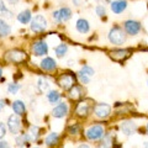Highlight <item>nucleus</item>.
I'll list each match as a JSON object with an SVG mask.
<instances>
[{
    "mask_svg": "<svg viewBox=\"0 0 148 148\" xmlns=\"http://www.w3.org/2000/svg\"><path fill=\"white\" fill-rule=\"evenodd\" d=\"M109 41L112 45H123L126 41V34L120 26H114L109 32Z\"/></svg>",
    "mask_w": 148,
    "mask_h": 148,
    "instance_id": "f257e3e1",
    "label": "nucleus"
},
{
    "mask_svg": "<svg viewBox=\"0 0 148 148\" xmlns=\"http://www.w3.org/2000/svg\"><path fill=\"white\" fill-rule=\"evenodd\" d=\"M85 135H86L88 140L98 141L104 137V128H103V126H100V125H92V126H90L86 130Z\"/></svg>",
    "mask_w": 148,
    "mask_h": 148,
    "instance_id": "f03ea898",
    "label": "nucleus"
},
{
    "mask_svg": "<svg viewBox=\"0 0 148 148\" xmlns=\"http://www.w3.org/2000/svg\"><path fill=\"white\" fill-rule=\"evenodd\" d=\"M30 27L34 32H43L47 29V20H46L45 16H42V15H36L31 20Z\"/></svg>",
    "mask_w": 148,
    "mask_h": 148,
    "instance_id": "7ed1b4c3",
    "label": "nucleus"
},
{
    "mask_svg": "<svg viewBox=\"0 0 148 148\" xmlns=\"http://www.w3.org/2000/svg\"><path fill=\"white\" fill-rule=\"evenodd\" d=\"M123 29H125V32L130 36H136L140 34V31L142 29L141 24L136 20H126L123 22Z\"/></svg>",
    "mask_w": 148,
    "mask_h": 148,
    "instance_id": "20e7f679",
    "label": "nucleus"
},
{
    "mask_svg": "<svg viewBox=\"0 0 148 148\" xmlns=\"http://www.w3.org/2000/svg\"><path fill=\"white\" fill-rule=\"evenodd\" d=\"M6 59L12 63H21L26 59V53L20 49H12L6 53Z\"/></svg>",
    "mask_w": 148,
    "mask_h": 148,
    "instance_id": "39448f33",
    "label": "nucleus"
},
{
    "mask_svg": "<svg viewBox=\"0 0 148 148\" xmlns=\"http://www.w3.org/2000/svg\"><path fill=\"white\" fill-rule=\"evenodd\" d=\"M32 53L37 57H42L48 53V45L45 41H36L32 45Z\"/></svg>",
    "mask_w": 148,
    "mask_h": 148,
    "instance_id": "423d86ee",
    "label": "nucleus"
},
{
    "mask_svg": "<svg viewBox=\"0 0 148 148\" xmlns=\"http://www.w3.org/2000/svg\"><path fill=\"white\" fill-rule=\"evenodd\" d=\"M94 114H95L98 117H100V119H106V117H109L110 114H111V108H110V105L103 104V103L96 104V105L94 106Z\"/></svg>",
    "mask_w": 148,
    "mask_h": 148,
    "instance_id": "0eeeda50",
    "label": "nucleus"
},
{
    "mask_svg": "<svg viewBox=\"0 0 148 148\" xmlns=\"http://www.w3.org/2000/svg\"><path fill=\"white\" fill-rule=\"evenodd\" d=\"M74 83H75V78H74L71 73L62 74L58 80V84L61 85L64 90H68V89H71L72 86H74Z\"/></svg>",
    "mask_w": 148,
    "mask_h": 148,
    "instance_id": "6e6552de",
    "label": "nucleus"
},
{
    "mask_svg": "<svg viewBox=\"0 0 148 148\" xmlns=\"http://www.w3.org/2000/svg\"><path fill=\"white\" fill-rule=\"evenodd\" d=\"M8 127L10 130L11 133H17L20 131V127H21V121H20V117H18V115H11L10 117L8 120Z\"/></svg>",
    "mask_w": 148,
    "mask_h": 148,
    "instance_id": "1a4fd4ad",
    "label": "nucleus"
},
{
    "mask_svg": "<svg viewBox=\"0 0 148 148\" xmlns=\"http://www.w3.org/2000/svg\"><path fill=\"white\" fill-rule=\"evenodd\" d=\"M110 57L112 58L114 61L122 62L130 57V51L128 49H114L110 52Z\"/></svg>",
    "mask_w": 148,
    "mask_h": 148,
    "instance_id": "9d476101",
    "label": "nucleus"
},
{
    "mask_svg": "<svg viewBox=\"0 0 148 148\" xmlns=\"http://www.w3.org/2000/svg\"><path fill=\"white\" fill-rule=\"evenodd\" d=\"M67 114H68V105L66 103H59L57 106H54V109L52 110L53 117H57V119L67 116Z\"/></svg>",
    "mask_w": 148,
    "mask_h": 148,
    "instance_id": "9b49d317",
    "label": "nucleus"
},
{
    "mask_svg": "<svg viewBox=\"0 0 148 148\" xmlns=\"http://www.w3.org/2000/svg\"><path fill=\"white\" fill-rule=\"evenodd\" d=\"M111 10H112L114 14H122L125 10L127 9V1L126 0H115V1L111 3Z\"/></svg>",
    "mask_w": 148,
    "mask_h": 148,
    "instance_id": "f8f14e48",
    "label": "nucleus"
},
{
    "mask_svg": "<svg viewBox=\"0 0 148 148\" xmlns=\"http://www.w3.org/2000/svg\"><path fill=\"white\" fill-rule=\"evenodd\" d=\"M90 109H91V106L89 104V101L84 100V101H80V103L78 104L75 111H77V114L79 115V116H86V115L89 114Z\"/></svg>",
    "mask_w": 148,
    "mask_h": 148,
    "instance_id": "ddd939ff",
    "label": "nucleus"
},
{
    "mask_svg": "<svg viewBox=\"0 0 148 148\" xmlns=\"http://www.w3.org/2000/svg\"><path fill=\"white\" fill-rule=\"evenodd\" d=\"M57 67V63L53 58H49V57H46L42 62H41V68L43 71H53Z\"/></svg>",
    "mask_w": 148,
    "mask_h": 148,
    "instance_id": "4468645a",
    "label": "nucleus"
},
{
    "mask_svg": "<svg viewBox=\"0 0 148 148\" xmlns=\"http://www.w3.org/2000/svg\"><path fill=\"white\" fill-rule=\"evenodd\" d=\"M75 27H77L78 32H80V34H88L90 30L89 22H88V20H85V18H79V20L77 21Z\"/></svg>",
    "mask_w": 148,
    "mask_h": 148,
    "instance_id": "2eb2a0df",
    "label": "nucleus"
},
{
    "mask_svg": "<svg viewBox=\"0 0 148 148\" xmlns=\"http://www.w3.org/2000/svg\"><path fill=\"white\" fill-rule=\"evenodd\" d=\"M31 140H32V138H31V136L29 135V133H22V135L16 136L15 143H16L17 147H24V146L27 145V143H29Z\"/></svg>",
    "mask_w": 148,
    "mask_h": 148,
    "instance_id": "dca6fc26",
    "label": "nucleus"
},
{
    "mask_svg": "<svg viewBox=\"0 0 148 148\" xmlns=\"http://www.w3.org/2000/svg\"><path fill=\"white\" fill-rule=\"evenodd\" d=\"M12 110L16 115L20 116V115H22L26 111V105H25V103H22L21 100H15L12 103Z\"/></svg>",
    "mask_w": 148,
    "mask_h": 148,
    "instance_id": "f3484780",
    "label": "nucleus"
},
{
    "mask_svg": "<svg viewBox=\"0 0 148 148\" xmlns=\"http://www.w3.org/2000/svg\"><path fill=\"white\" fill-rule=\"evenodd\" d=\"M121 130H122V132L125 133V135L130 136V135H132V133L136 131V125L132 123V122H130V121L122 122L121 123Z\"/></svg>",
    "mask_w": 148,
    "mask_h": 148,
    "instance_id": "a211bd4d",
    "label": "nucleus"
},
{
    "mask_svg": "<svg viewBox=\"0 0 148 148\" xmlns=\"http://www.w3.org/2000/svg\"><path fill=\"white\" fill-rule=\"evenodd\" d=\"M17 20L18 22H21V24H27V22H30L32 20V15H31V11L30 10H24L21 11L20 14L17 15Z\"/></svg>",
    "mask_w": 148,
    "mask_h": 148,
    "instance_id": "6ab92c4d",
    "label": "nucleus"
},
{
    "mask_svg": "<svg viewBox=\"0 0 148 148\" xmlns=\"http://www.w3.org/2000/svg\"><path fill=\"white\" fill-rule=\"evenodd\" d=\"M58 140H59L58 133L52 132V133H49V135H48L47 137H46L45 143H46V146L52 147V146H54V145H57V143H58Z\"/></svg>",
    "mask_w": 148,
    "mask_h": 148,
    "instance_id": "aec40b11",
    "label": "nucleus"
},
{
    "mask_svg": "<svg viewBox=\"0 0 148 148\" xmlns=\"http://www.w3.org/2000/svg\"><path fill=\"white\" fill-rule=\"evenodd\" d=\"M58 11H59V17H61V22L68 21L72 17V10L69 8H61Z\"/></svg>",
    "mask_w": 148,
    "mask_h": 148,
    "instance_id": "412c9836",
    "label": "nucleus"
},
{
    "mask_svg": "<svg viewBox=\"0 0 148 148\" xmlns=\"http://www.w3.org/2000/svg\"><path fill=\"white\" fill-rule=\"evenodd\" d=\"M10 32H11V27L4 20L0 18V37H6L10 35Z\"/></svg>",
    "mask_w": 148,
    "mask_h": 148,
    "instance_id": "4be33fe9",
    "label": "nucleus"
},
{
    "mask_svg": "<svg viewBox=\"0 0 148 148\" xmlns=\"http://www.w3.org/2000/svg\"><path fill=\"white\" fill-rule=\"evenodd\" d=\"M69 96L74 100H78L82 98V89L78 85H74L71 88V91H69Z\"/></svg>",
    "mask_w": 148,
    "mask_h": 148,
    "instance_id": "5701e85b",
    "label": "nucleus"
},
{
    "mask_svg": "<svg viewBox=\"0 0 148 148\" xmlns=\"http://www.w3.org/2000/svg\"><path fill=\"white\" fill-rule=\"evenodd\" d=\"M47 99L51 104H56L57 101H59V99H61V94H59L57 90H51L47 94Z\"/></svg>",
    "mask_w": 148,
    "mask_h": 148,
    "instance_id": "b1692460",
    "label": "nucleus"
},
{
    "mask_svg": "<svg viewBox=\"0 0 148 148\" xmlns=\"http://www.w3.org/2000/svg\"><path fill=\"white\" fill-rule=\"evenodd\" d=\"M67 51H68V46L66 43H61L54 48V52L57 54V57H59V58H62L63 56L67 53Z\"/></svg>",
    "mask_w": 148,
    "mask_h": 148,
    "instance_id": "393cba45",
    "label": "nucleus"
},
{
    "mask_svg": "<svg viewBox=\"0 0 148 148\" xmlns=\"http://www.w3.org/2000/svg\"><path fill=\"white\" fill-rule=\"evenodd\" d=\"M0 16H4V17H8L10 18L12 17V12L10 10H8V8L5 6L3 0H0Z\"/></svg>",
    "mask_w": 148,
    "mask_h": 148,
    "instance_id": "a878e982",
    "label": "nucleus"
},
{
    "mask_svg": "<svg viewBox=\"0 0 148 148\" xmlns=\"http://www.w3.org/2000/svg\"><path fill=\"white\" fill-rule=\"evenodd\" d=\"M37 88L40 89V91H46L49 88V84H48V82L46 79H43V78H40L38 83H37Z\"/></svg>",
    "mask_w": 148,
    "mask_h": 148,
    "instance_id": "bb28decb",
    "label": "nucleus"
},
{
    "mask_svg": "<svg viewBox=\"0 0 148 148\" xmlns=\"http://www.w3.org/2000/svg\"><path fill=\"white\" fill-rule=\"evenodd\" d=\"M99 148H111V137L110 136H105L104 140L101 141Z\"/></svg>",
    "mask_w": 148,
    "mask_h": 148,
    "instance_id": "cd10ccee",
    "label": "nucleus"
},
{
    "mask_svg": "<svg viewBox=\"0 0 148 148\" xmlns=\"http://www.w3.org/2000/svg\"><path fill=\"white\" fill-rule=\"evenodd\" d=\"M18 89H20V85L16 84V83H11V84L8 85V91L10 92V94H17Z\"/></svg>",
    "mask_w": 148,
    "mask_h": 148,
    "instance_id": "c85d7f7f",
    "label": "nucleus"
},
{
    "mask_svg": "<svg viewBox=\"0 0 148 148\" xmlns=\"http://www.w3.org/2000/svg\"><path fill=\"white\" fill-rule=\"evenodd\" d=\"M38 132H40V128L37 126H31L30 127V136H31L32 140H36V138L38 137V135H40Z\"/></svg>",
    "mask_w": 148,
    "mask_h": 148,
    "instance_id": "c756f323",
    "label": "nucleus"
},
{
    "mask_svg": "<svg viewBox=\"0 0 148 148\" xmlns=\"http://www.w3.org/2000/svg\"><path fill=\"white\" fill-rule=\"evenodd\" d=\"M78 78H79V80L83 83V84H88V83L90 82L89 75H86V74H84L82 71H80V72H78Z\"/></svg>",
    "mask_w": 148,
    "mask_h": 148,
    "instance_id": "7c9ffc66",
    "label": "nucleus"
},
{
    "mask_svg": "<svg viewBox=\"0 0 148 148\" xmlns=\"http://www.w3.org/2000/svg\"><path fill=\"white\" fill-rule=\"evenodd\" d=\"M95 11H96V15L103 17V16H105V14H106V9H105L104 5H98L95 8Z\"/></svg>",
    "mask_w": 148,
    "mask_h": 148,
    "instance_id": "2f4dec72",
    "label": "nucleus"
},
{
    "mask_svg": "<svg viewBox=\"0 0 148 148\" xmlns=\"http://www.w3.org/2000/svg\"><path fill=\"white\" fill-rule=\"evenodd\" d=\"M80 71L84 73V74H86V75H89V77L94 75V69H92L91 67H89V66H83Z\"/></svg>",
    "mask_w": 148,
    "mask_h": 148,
    "instance_id": "473e14b6",
    "label": "nucleus"
},
{
    "mask_svg": "<svg viewBox=\"0 0 148 148\" xmlns=\"http://www.w3.org/2000/svg\"><path fill=\"white\" fill-rule=\"evenodd\" d=\"M5 135H6V127L3 122H0V140H1Z\"/></svg>",
    "mask_w": 148,
    "mask_h": 148,
    "instance_id": "72a5a7b5",
    "label": "nucleus"
},
{
    "mask_svg": "<svg viewBox=\"0 0 148 148\" xmlns=\"http://www.w3.org/2000/svg\"><path fill=\"white\" fill-rule=\"evenodd\" d=\"M52 16H53V20H54L56 22H61V17H59V11H58V10L53 11Z\"/></svg>",
    "mask_w": 148,
    "mask_h": 148,
    "instance_id": "f704fd0d",
    "label": "nucleus"
},
{
    "mask_svg": "<svg viewBox=\"0 0 148 148\" xmlns=\"http://www.w3.org/2000/svg\"><path fill=\"white\" fill-rule=\"evenodd\" d=\"M78 130H79V127H78L77 125L75 126H72L71 128H69V133H71V135H75V133L78 132Z\"/></svg>",
    "mask_w": 148,
    "mask_h": 148,
    "instance_id": "c9c22d12",
    "label": "nucleus"
},
{
    "mask_svg": "<svg viewBox=\"0 0 148 148\" xmlns=\"http://www.w3.org/2000/svg\"><path fill=\"white\" fill-rule=\"evenodd\" d=\"M0 148H10V146L6 141H0Z\"/></svg>",
    "mask_w": 148,
    "mask_h": 148,
    "instance_id": "e433bc0d",
    "label": "nucleus"
},
{
    "mask_svg": "<svg viewBox=\"0 0 148 148\" xmlns=\"http://www.w3.org/2000/svg\"><path fill=\"white\" fill-rule=\"evenodd\" d=\"M5 105H6V104H5V101H4V100H0V111L4 109V106H5Z\"/></svg>",
    "mask_w": 148,
    "mask_h": 148,
    "instance_id": "4c0bfd02",
    "label": "nucleus"
},
{
    "mask_svg": "<svg viewBox=\"0 0 148 148\" xmlns=\"http://www.w3.org/2000/svg\"><path fill=\"white\" fill-rule=\"evenodd\" d=\"M8 1L10 3L11 5H15V4H17V3H18V0H8Z\"/></svg>",
    "mask_w": 148,
    "mask_h": 148,
    "instance_id": "58836bf2",
    "label": "nucleus"
},
{
    "mask_svg": "<svg viewBox=\"0 0 148 148\" xmlns=\"http://www.w3.org/2000/svg\"><path fill=\"white\" fill-rule=\"evenodd\" d=\"M78 148H89V146H86V145H80Z\"/></svg>",
    "mask_w": 148,
    "mask_h": 148,
    "instance_id": "ea45409f",
    "label": "nucleus"
},
{
    "mask_svg": "<svg viewBox=\"0 0 148 148\" xmlns=\"http://www.w3.org/2000/svg\"><path fill=\"white\" fill-rule=\"evenodd\" d=\"M73 3L74 4H75V5L78 6V5H79V0H73Z\"/></svg>",
    "mask_w": 148,
    "mask_h": 148,
    "instance_id": "a19ab883",
    "label": "nucleus"
},
{
    "mask_svg": "<svg viewBox=\"0 0 148 148\" xmlns=\"http://www.w3.org/2000/svg\"><path fill=\"white\" fill-rule=\"evenodd\" d=\"M1 75H3V71H1V68H0V78H1Z\"/></svg>",
    "mask_w": 148,
    "mask_h": 148,
    "instance_id": "79ce46f5",
    "label": "nucleus"
},
{
    "mask_svg": "<svg viewBox=\"0 0 148 148\" xmlns=\"http://www.w3.org/2000/svg\"><path fill=\"white\" fill-rule=\"evenodd\" d=\"M147 132H148V125H147Z\"/></svg>",
    "mask_w": 148,
    "mask_h": 148,
    "instance_id": "37998d69",
    "label": "nucleus"
},
{
    "mask_svg": "<svg viewBox=\"0 0 148 148\" xmlns=\"http://www.w3.org/2000/svg\"><path fill=\"white\" fill-rule=\"evenodd\" d=\"M35 148H38V147H35Z\"/></svg>",
    "mask_w": 148,
    "mask_h": 148,
    "instance_id": "c03bdc74",
    "label": "nucleus"
}]
</instances>
